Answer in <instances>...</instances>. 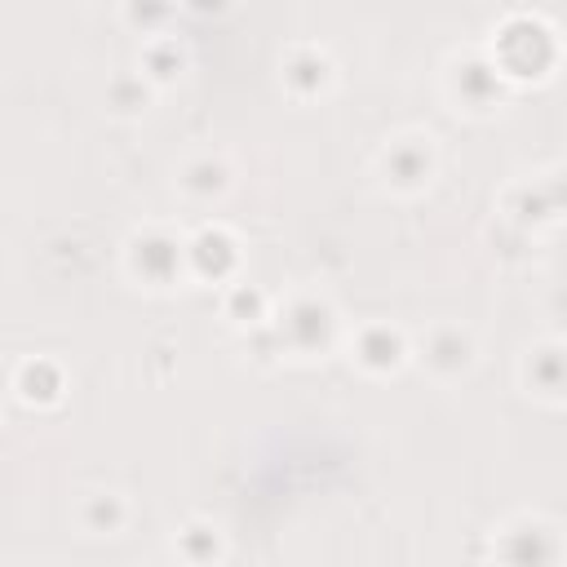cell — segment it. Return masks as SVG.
Returning <instances> with one entry per match:
<instances>
[{"label":"cell","mask_w":567,"mask_h":567,"mask_svg":"<svg viewBox=\"0 0 567 567\" xmlns=\"http://www.w3.org/2000/svg\"><path fill=\"white\" fill-rule=\"evenodd\" d=\"M266 328H270L279 354L292 363L328 359L332 350H341V337H346L341 310L315 288H292L288 297H275Z\"/></svg>","instance_id":"cell-1"},{"label":"cell","mask_w":567,"mask_h":567,"mask_svg":"<svg viewBox=\"0 0 567 567\" xmlns=\"http://www.w3.org/2000/svg\"><path fill=\"white\" fill-rule=\"evenodd\" d=\"M483 53L505 75V84H540L558 66V31L536 13H509L492 27Z\"/></svg>","instance_id":"cell-2"},{"label":"cell","mask_w":567,"mask_h":567,"mask_svg":"<svg viewBox=\"0 0 567 567\" xmlns=\"http://www.w3.org/2000/svg\"><path fill=\"white\" fill-rule=\"evenodd\" d=\"M124 275L146 292H173L186 284V235L173 221H142L120 248Z\"/></svg>","instance_id":"cell-3"},{"label":"cell","mask_w":567,"mask_h":567,"mask_svg":"<svg viewBox=\"0 0 567 567\" xmlns=\"http://www.w3.org/2000/svg\"><path fill=\"white\" fill-rule=\"evenodd\" d=\"M439 93H443L447 111L465 115V120H492L509 102V84H505V75L492 66V58L483 49L447 53V62L439 71Z\"/></svg>","instance_id":"cell-4"},{"label":"cell","mask_w":567,"mask_h":567,"mask_svg":"<svg viewBox=\"0 0 567 567\" xmlns=\"http://www.w3.org/2000/svg\"><path fill=\"white\" fill-rule=\"evenodd\" d=\"M372 177L394 199H416L439 177V142L425 128H399L372 155Z\"/></svg>","instance_id":"cell-5"},{"label":"cell","mask_w":567,"mask_h":567,"mask_svg":"<svg viewBox=\"0 0 567 567\" xmlns=\"http://www.w3.org/2000/svg\"><path fill=\"white\" fill-rule=\"evenodd\" d=\"M412 363L434 385H461L478 368V337L456 319H434L412 337Z\"/></svg>","instance_id":"cell-6"},{"label":"cell","mask_w":567,"mask_h":567,"mask_svg":"<svg viewBox=\"0 0 567 567\" xmlns=\"http://www.w3.org/2000/svg\"><path fill=\"white\" fill-rule=\"evenodd\" d=\"M496 213H501V221H505L514 235H527V239L558 230V221H563V182H558V173L545 168V173L514 177V182L501 190Z\"/></svg>","instance_id":"cell-7"},{"label":"cell","mask_w":567,"mask_h":567,"mask_svg":"<svg viewBox=\"0 0 567 567\" xmlns=\"http://www.w3.org/2000/svg\"><path fill=\"white\" fill-rule=\"evenodd\" d=\"M341 350H346L350 368L363 372L368 381L399 377V372L412 363V337H408L399 323H390V319L354 323V328L341 337Z\"/></svg>","instance_id":"cell-8"},{"label":"cell","mask_w":567,"mask_h":567,"mask_svg":"<svg viewBox=\"0 0 567 567\" xmlns=\"http://www.w3.org/2000/svg\"><path fill=\"white\" fill-rule=\"evenodd\" d=\"M244 275V244L226 221H204L186 235V284L221 288Z\"/></svg>","instance_id":"cell-9"},{"label":"cell","mask_w":567,"mask_h":567,"mask_svg":"<svg viewBox=\"0 0 567 567\" xmlns=\"http://www.w3.org/2000/svg\"><path fill=\"white\" fill-rule=\"evenodd\" d=\"M492 554L505 563L549 567L563 558V527L545 514H514L509 523L492 527Z\"/></svg>","instance_id":"cell-10"},{"label":"cell","mask_w":567,"mask_h":567,"mask_svg":"<svg viewBox=\"0 0 567 567\" xmlns=\"http://www.w3.org/2000/svg\"><path fill=\"white\" fill-rule=\"evenodd\" d=\"M235 159L226 151H195L177 164L173 173V190L186 208H217L230 190H235Z\"/></svg>","instance_id":"cell-11"},{"label":"cell","mask_w":567,"mask_h":567,"mask_svg":"<svg viewBox=\"0 0 567 567\" xmlns=\"http://www.w3.org/2000/svg\"><path fill=\"white\" fill-rule=\"evenodd\" d=\"M279 84L292 102L310 106V102H323L332 89H337V62L323 44L315 40H301V44H288L284 58H279Z\"/></svg>","instance_id":"cell-12"},{"label":"cell","mask_w":567,"mask_h":567,"mask_svg":"<svg viewBox=\"0 0 567 567\" xmlns=\"http://www.w3.org/2000/svg\"><path fill=\"white\" fill-rule=\"evenodd\" d=\"M518 390L554 412L567 403V354L558 337H540L518 354Z\"/></svg>","instance_id":"cell-13"},{"label":"cell","mask_w":567,"mask_h":567,"mask_svg":"<svg viewBox=\"0 0 567 567\" xmlns=\"http://www.w3.org/2000/svg\"><path fill=\"white\" fill-rule=\"evenodd\" d=\"M9 390H13V399H18L22 408H31V412H49V408H58V403L66 399V372H62L58 359L31 354V359L13 363V372H9Z\"/></svg>","instance_id":"cell-14"},{"label":"cell","mask_w":567,"mask_h":567,"mask_svg":"<svg viewBox=\"0 0 567 567\" xmlns=\"http://www.w3.org/2000/svg\"><path fill=\"white\" fill-rule=\"evenodd\" d=\"M159 93L182 84L186 71H190V49L186 40H177V31H164V35H146L142 49H137V62H133Z\"/></svg>","instance_id":"cell-15"},{"label":"cell","mask_w":567,"mask_h":567,"mask_svg":"<svg viewBox=\"0 0 567 567\" xmlns=\"http://www.w3.org/2000/svg\"><path fill=\"white\" fill-rule=\"evenodd\" d=\"M133 523V505L115 487H89L75 501V527L84 536H120Z\"/></svg>","instance_id":"cell-16"},{"label":"cell","mask_w":567,"mask_h":567,"mask_svg":"<svg viewBox=\"0 0 567 567\" xmlns=\"http://www.w3.org/2000/svg\"><path fill=\"white\" fill-rule=\"evenodd\" d=\"M155 97H159V89L137 66H120L115 75H106V89H102L106 115H115V120H142V115H151Z\"/></svg>","instance_id":"cell-17"},{"label":"cell","mask_w":567,"mask_h":567,"mask_svg":"<svg viewBox=\"0 0 567 567\" xmlns=\"http://www.w3.org/2000/svg\"><path fill=\"white\" fill-rule=\"evenodd\" d=\"M270 306H275V297L261 288V284H252V279H230V284H221V319L235 328V332H248V328H261L266 319H270Z\"/></svg>","instance_id":"cell-18"},{"label":"cell","mask_w":567,"mask_h":567,"mask_svg":"<svg viewBox=\"0 0 567 567\" xmlns=\"http://www.w3.org/2000/svg\"><path fill=\"white\" fill-rule=\"evenodd\" d=\"M177 9H182V0H115L120 27H124L128 35H137V40L173 31Z\"/></svg>","instance_id":"cell-19"},{"label":"cell","mask_w":567,"mask_h":567,"mask_svg":"<svg viewBox=\"0 0 567 567\" xmlns=\"http://www.w3.org/2000/svg\"><path fill=\"white\" fill-rule=\"evenodd\" d=\"M173 554L182 563H217V558H226V536H221L217 523L190 518V523H182L173 532Z\"/></svg>","instance_id":"cell-20"}]
</instances>
